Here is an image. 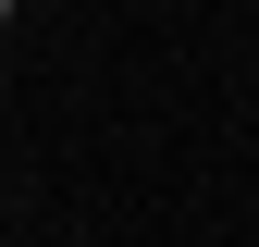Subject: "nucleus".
<instances>
[{
	"mask_svg": "<svg viewBox=\"0 0 259 247\" xmlns=\"http://www.w3.org/2000/svg\"><path fill=\"white\" fill-rule=\"evenodd\" d=\"M0 25H13V0H0Z\"/></svg>",
	"mask_w": 259,
	"mask_h": 247,
	"instance_id": "nucleus-1",
	"label": "nucleus"
}]
</instances>
